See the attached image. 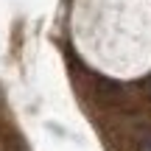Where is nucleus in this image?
Returning <instances> with one entry per match:
<instances>
[]
</instances>
